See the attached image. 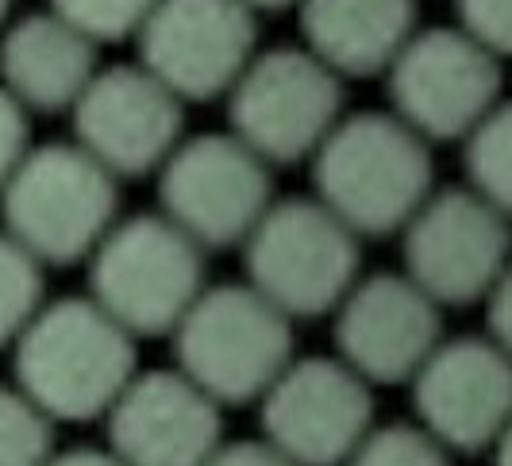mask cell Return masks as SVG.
<instances>
[{"label":"cell","mask_w":512,"mask_h":466,"mask_svg":"<svg viewBox=\"0 0 512 466\" xmlns=\"http://www.w3.org/2000/svg\"><path fill=\"white\" fill-rule=\"evenodd\" d=\"M312 162V197L359 235L385 239L405 232L420 205L436 193L432 143L393 112L343 116Z\"/></svg>","instance_id":"obj_1"},{"label":"cell","mask_w":512,"mask_h":466,"mask_svg":"<svg viewBox=\"0 0 512 466\" xmlns=\"http://www.w3.org/2000/svg\"><path fill=\"white\" fill-rule=\"evenodd\" d=\"M12 374L54 424H85L108 416L139 374L135 336L93 297L47 301L12 343Z\"/></svg>","instance_id":"obj_2"},{"label":"cell","mask_w":512,"mask_h":466,"mask_svg":"<svg viewBox=\"0 0 512 466\" xmlns=\"http://www.w3.org/2000/svg\"><path fill=\"white\" fill-rule=\"evenodd\" d=\"M120 182L77 143L31 147L0 189L4 232L43 266L89 259L120 220Z\"/></svg>","instance_id":"obj_3"},{"label":"cell","mask_w":512,"mask_h":466,"mask_svg":"<svg viewBox=\"0 0 512 466\" xmlns=\"http://www.w3.org/2000/svg\"><path fill=\"white\" fill-rule=\"evenodd\" d=\"M178 370L224 405L262 401L293 355V320L255 285H208L174 328Z\"/></svg>","instance_id":"obj_4"},{"label":"cell","mask_w":512,"mask_h":466,"mask_svg":"<svg viewBox=\"0 0 512 466\" xmlns=\"http://www.w3.org/2000/svg\"><path fill=\"white\" fill-rule=\"evenodd\" d=\"M205 289V247L162 212L120 220L89 255V297L135 339L174 336Z\"/></svg>","instance_id":"obj_5"},{"label":"cell","mask_w":512,"mask_h":466,"mask_svg":"<svg viewBox=\"0 0 512 466\" xmlns=\"http://www.w3.org/2000/svg\"><path fill=\"white\" fill-rule=\"evenodd\" d=\"M359 243L316 197L274 201L243 243L247 285L289 320L328 316L359 282Z\"/></svg>","instance_id":"obj_6"},{"label":"cell","mask_w":512,"mask_h":466,"mask_svg":"<svg viewBox=\"0 0 512 466\" xmlns=\"http://www.w3.org/2000/svg\"><path fill=\"white\" fill-rule=\"evenodd\" d=\"M343 120V78L305 47L251 58L228 93V124L270 166H293L320 151Z\"/></svg>","instance_id":"obj_7"},{"label":"cell","mask_w":512,"mask_h":466,"mask_svg":"<svg viewBox=\"0 0 512 466\" xmlns=\"http://www.w3.org/2000/svg\"><path fill=\"white\" fill-rule=\"evenodd\" d=\"M274 166L239 143L231 131L181 139L158 170V205L205 251L247 243L274 205Z\"/></svg>","instance_id":"obj_8"},{"label":"cell","mask_w":512,"mask_h":466,"mask_svg":"<svg viewBox=\"0 0 512 466\" xmlns=\"http://www.w3.org/2000/svg\"><path fill=\"white\" fill-rule=\"evenodd\" d=\"M393 116L428 143H455L501 104V58L462 27L416 31L385 70Z\"/></svg>","instance_id":"obj_9"},{"label":"cell","mask_w":512,"mask_h":466,"mask_svg":"<svg viewBox=\"0 0 512 466\" xmlns=\"http://www.w3.org/2000/svg\"><path fill=\"white\" fill-rule=\"evenodd\" d=\"M512 220L466 189H436L401 232L405 278L439 309L486 301L512 262Z\"/></svg>","instance_id":"obj_10"},{"label":"cell","mask_w":512,"mask_h":466,"mask_svg":"<svg viewBox=\"0 0 512 466\" xmlns=\"http://www.w3.org/2000/svg\"><path fill=\"white\" fill-rule=\"evenodd\" d=\"M258 420L293 466H343L374 428V393L343 359L308 355L262 393Z\"/></svg>","instance_id":"obj_11"},{"label":"cell","mask_w":512,"mask_h":466,"mask_svg":"<svg viewBox=\"0 0 512 466\" xmlns=\"http://www.w3.org/2000/svg\"><path fill=\"white\" fill-rule=\"evenodd\" d=\"M139 66L181 101L228 97L258 54L255 12L243 0H158L139 27Z\"/></svg>","instance_id":"obj_12"},{"label":"cell","mask_w":512,"mask_h":466,"mask_svg":"<svg viewBox=\"0 0 512 466\" xmlns=\"http://www.w3.org/2000/svg\"><path fill=\"white\" fill-rule=\"evenodd\" d=\"M74 143L124 182L166 166L185 131V101L170 93L151 70L108 66L97 70L81 101L70 108Z\"/></svg>","instance_id":"obj_13"},{"label":"cell","mask_w":512,"mask_h":466,"mask_svg":"<svg viewBox=\"0 0 512 466\" xmlns=\"http://www.w3.org/2000/svg\"><path fill=\"white\" fill-rule=\"evenodd\" d=\"M409 386L416 424L451 455L489 451L512 420V359L489 336L443 339Z\"/></svg>","instance_id":"obj_14"},{"label":"cell","mask_w":512,"mask_h":466,"mask_svg":"<svg viewBox=\"0 0 512 466\" xmlns=\"http://www.w3.org/2000/svg\"><path fill=\"white\" fill-rule=\"evenodd\" d=\"M335 359L370 386L412 382L443 343L439 305L405 274H370L335 309Z\"/></svg>","instance_id":"obj_15"},{"label":"cell","mask_w":512,"mask_h":466,"mask_svg":"<svg viewBox=\"0 0 512 466\" xmlns=\"http://www.w3.org/2000/svg\"><path fill=\"white\" fill-rule=\"evenodd\" d=\"M104 428L124 466H205L224 443L220 405L181 370L135 374Z\"/></svg>","instance_id":"obj_16"},{"label":"cell","mask_w":512,"mask_h":466,"mask_svg":"<svg viewBox=\"0 0 512 466\" xmlns=\"http://www.w3.org/2000/svg\"><path fill=\"white\" fill-rule=\"evenodd\" d=\"M97 70V43L54 12H35L0 31V85L27 112L74 108Z\"/></svg>","instance_id":"obj_17"},{"label":"cell","mask_w":512,"mask_h":466,"mask_svg":"<svg viewBox=\"0 0 512 466\" xmlns=\"http://www.w3.org/2000/svg\"><path fill=\"white\" fill-rule=\"evenodd\" d=\"M301 39L339 78L385 74L416 35V0H301Z\"/></svg>","instance_id":"obj_18"},{"label":"cell","mask_w":512,"mask_h":466,"mask_svg":"<svg viewBox=\"0 0 512 466\" xmlns=\"http://www.w3.org/2000/svg\"><path fill=\"white\" fill-rule=\"evenodd\" d=\"M466 185L512 220V101H501L462 139Z\"/></svg>","instance_id":"obj_19"},{"label":"cell","mask_w":512,"mask_h":466,"mask_svg":"<svg viewBox=\"0 0 512 466\" xmlns=\"http://www.w3.org/2000/svg\"><path fill=\"white\" fill-rule=\"evenodd\" d=\"M43 262L0 228V347H12L47 301Z\"/></svg>","instance_id":"obj_20"},{"label":"cell","mask_w":512,"mask_h":466,"mask_svg":"<svg viewBox=\"0 0 512 466\" xmlns=\"http://www.w3.org/2000/svg\"><path fill=\"white\" fill-rule=\"evenodd\" d=\"M54 459V420L24 389L0 386V466H47Z\"/></svg>","instance_id":"obj_21"},{"label":"cell","mask_w":512,"mask_h":466,"mask_svg":"<svg viewBox=\"0 0 512 466\" xmlns=\"http://www.w3.org/2000/svg\"><path fill=\"white\" fill-rule=\"evenodd\" d=\"M343 466H451V451L420 424H374Z\"/></svg>","instance_id":"obj_22"},{"label":"cell","mask_w":512,"mask_h":466,"mask_svg":"<svg viewBox=\"0 0 512 466\" xmlns=\"http://www.w3.org/2000/svg\"><path fill=\"white\" fill-rule=\"evenodd\" d=\"M154 8L158 0H51L54 16L85 31L97 47L139 35V27L151 20Z\"/></svg>","instance_id":"obj_23"},{"label":"cell","mask_w":512,"mask_h":466,"mask_svg":"<svg viewBox=\"0 0 512 466\" xmlns=\"http://www.w3.org/2000/svg\"><path fill=\"white\" fill-rule=\"evenodd\" d=\"M459 27L497 58H512V0H455Z\"/></svg>","instance_id":"obj_24"},{"label":"cell","mask_w":512,"mask_h":466,"mask_svg":"<svg viewBox=\"0 0 512 466\" xmlns=\"http://www.w3.org/2000/svg\"><path fill=\"white\" fill-rule=\"evenodd\" d=\"M27 116L31 112L0 85V189L8 185V178L16 174V166L31 151V124H27Z\"/></svg>","instance_id":"obj_25"},{"label":"cell","mask_w":512,"mask_h":466,"mask_svg":"<svg viewBox=\"0 0 512 466\" xmlns=\"http://www.w3.org/2000/svg\"><path fill=\"white\" fill-rule=\"evenodd\" d=\"M486 336L512 359V262L486 297Z\"/></svg>","instance_id":"obj_26"},{"label":"cell","mask_w":512,"mask_h":466,"mask_svg":"<svg viewBox=\"0 0 512 466\" xmlns=\"http://www.w3.org/2000/svg\"><path fill=\"white\" fill-rule=\"evenodd\" d=\"M205 466H293L282 451H274L266 440H239L220 443V451Z\"/></svg>","instance_id":"obj_27"},{"label":"cell","mask_w":512,"mask_h":466,"mask_svg":"<svg viewBox=\"0 0 512 466\" xmlns=\"http://www.w3.org/2000/svg\"><path fill=\"white\" fill-rule=\"evenodd\" d=\"M47 466H124L108 447H70V451H54Z\"/></svg>","instance_id":"obj_28"},{"label":"cell","mask_w":512,"mask_h":466,"mask_svg":"<svg viewBox=\"0 0 512 466\" xmlns=\"http://www.w3.org/2000/svg\"><path fill=\"white\" fill-rule=\"evenodd\" d=\"M489 451H493V466H512V420H509V428L497 436V443H493Z\"/></svg>","instance_id":"obj_29"},{"label":"cell","mask_w":512,"mask_h":466,"mask_svg":"<svg viewBox=\"0 0 512 466\" xmlns=\"http://www.w3.org/2000/svg\"><path fill=\"white\" fill-rule=\"evenodd\" d=\"M251 12H278V8H289V4H301V0H243Z\"/></svg>","instance_id":"obj_30"},{"label":"cell","mask_w":512,"mask_h":466,"mask_svg":"<svg viewBox=\"0 0 512 466\" xmlns=\"http://www.w3.org/2000/svg\"><path fill=\"white\" fill-rule=\"evenodd\" d=\"M8 8H12V0H0V27H4V20H8Z\"/></svg>","instance_id":"obj_31"}]
</instances>
